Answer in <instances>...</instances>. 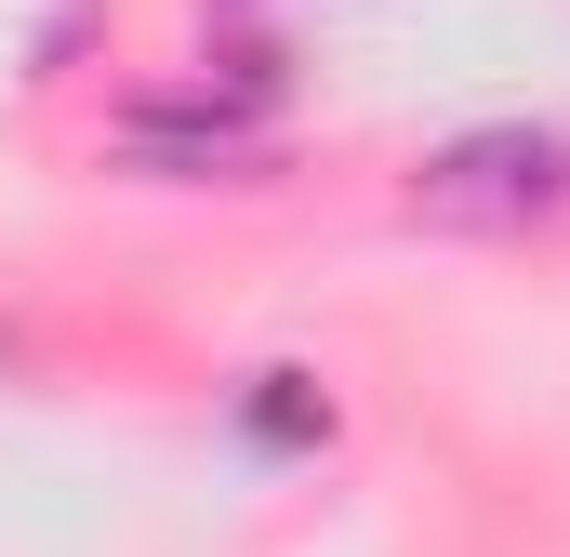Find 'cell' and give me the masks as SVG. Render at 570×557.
I'll return each mask as SVG.
<instances>
[{"label": "cell", "mask_w": 570, "mask_h": 557, "mask_svg": "<svg viewBox=\"0 0 570 557\" xmlns=\"http://www.w3.org/2000/svg\"><path fill=\"white\" fill-rule=\"evenodd\" d=\"M399 213L438 240H518V226L570 213V120H478V134L425 146Z\"/></svg>", "instance_id": "obj_1"}, {"label": "cell", "mask_w": 570, "mask_h": 557, "mask_svg": "<svg viewBox=\"0 0 570 557\" xmlns=\"http://www.w3.org/2000/svg\"><path fill=\"white\" fill-rule=\"evenodd\" d=\"M279 80H266V53H239L226 80H199V94H146L120 107V159L159 173V186H253L266 159H279V107H266Z\"/></svg>", "instance_id": "obj_2"}, {"label": "cell", "mask_w": 570, "mask_h": 557, "mask_svg": "<svg viewBox=\"0 0 570 557\" xmlns=\"http://www.w3.org/2000/svg\"><path fill=\"white\" fill-rule=\"evenodd\" d=\"M253 424H266V438H318V399H305V385H292V372H266V399H253Z\"/></svg>", "instance_id": "obj_3"}]
</instances>
